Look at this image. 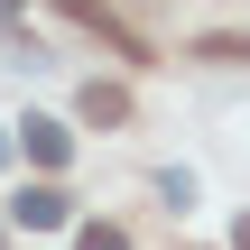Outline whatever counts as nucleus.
Segmentation results:
<instances>
[{
    "label": "nucleus",
    "mask_w": 250,
    "mask_h": 250,
    "mask_svg": "<svg viewBox=\"0 0 250 250\" xmlns=\"http://www.w3.org/2000/svg\"><path fill=\"white\" fill-rule=\"evenodd\" d=\"M9 223H19V232H65V223H74V195H65V186H19Z\"/></svg>",
    "instance_id": "f257e3e1"
},
{
    "label": "nucleus",
    "mask_w": 250,
    "mask_h": 250,
    "mask_svg": "<svg viewBox=\"0 0 250 250\" xmlns=\"http://www.w3.org/2000/svg\"><path fill=\"white\" fill-rule=\"evenodd\" d=\"M56 9H65V19H74V28H93V37H102V46H111V56H148V37H139V28H130V19H111V9H102V0H56Z\"/></svg>",
    "instance_id": "f03ea898"
},
{
    "label": "nucleus",
    "mask_w": 250,
    "mask_h": 250,
    "mask_svg": "<svg viewBox=\"0 0 250 250\" xmlns=\"http://www.w3.org/2000/svg\"><path fill=\"white\" fill-rule=\"evenodd\" d=\"M28 158H37V167H65V158H74L65 121H28Z\"/></svg>",
    "instance_id": "7ed1b4c3"
},
{
    "label": "nucleus",
    "mask_w": 250,
    "mask_h": 250,
    "mask_svg": "<svg viewBox=\"0 0 250 250\" xmlns=\"http://www.w3.org/2000/svg\"><path fill=\"white\" fill-rule=\"evenodd\" d=\"M83 121H102V130L130 121V93H121V83H83Z\"/></svg>",
    "instance_id": "20e7f679"
},
{
    "label": "nucleus",
    "mask_w": 250,
    "mask_h": 250,
    "mask_svg": "<svg viewBox=\"0 0 250 250\" xmlns=\"http://www.w3.org/2000/svg\"><path fill=\"white\" fill-rule=\"evenodd\" d=\"M74 250H130V232H121V223H83V232H74Z\"/></svg>",
    "instance_id": "39448f33"
},
{
    "label": "nucleus",
    "mask_w": 250,
    "mask_h": 250,
    "mask_svg": "<svg viewBox=\"0 0 250 250\" xmlns=\"http://www.w3.org/2000/svg\"><path fill=\"white\" fill-rule=\"evenodd\" d=\"M232 241H241V250H250V213H241V223H232Z\"/></svg>",
    "instance_id": "423d86ee"
},
{
    "label": "nucleus",
    "mask_w": 250,
    "mask_h": 250,
    "mask_svg": "<svg viewBox=\"0 0 250 250\" xmlns=\"http://www.w3.org/2000/svg\"><path fill=\"white\" fill-rule=\"evenodd\" d=\"M9 9H19V0H0V19H9Z\"/></svg>",
    "instance_id": "0eeeda50"
}]
</instances>
